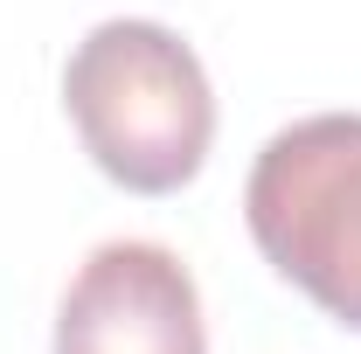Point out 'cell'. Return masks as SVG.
Here are the masks:
<instances>
[{
  "mask_svg": "<svg viewBox=\"0 0 361 354\" xmlns=\"http://www.w3.org/2000/svg\"><path fill=\"white\" fill-rule=\"evenodd\" d=\"M70 126L97 174L126 195H174L216 139V90L202 56L160 21H97L63 70Z\"/></svg>",
  "mask_w": 361,
  "mask_h": 354,
  "instance_id": "1",
  "label": "cell"
},
{
  "mask_svg": "<svg viewBox=\"0 0 361 354\" xmlns=\"http://www.w3.org/2000/svg\"><path fill=\"white\" fill-rule=\"evenodd\" d=\"M243 222L285 285L361 334V111L271 133L243 188Z\"/></svg>",
  "mask_w": 361,
  "mask_h": 354,
  "instance_id": "2",
  "label": "cell"
},
{
  "mask_svg": "<svg viewBox=\"0 0 361 354\" xmlns=\"http://www.w3.org/2000/svg\"><path fill=\"white\" fill-rule=\"evenodd\" d=\"M56 354H209L188 264L167 243H97L63 292Z\"/></svg>",
  "mask_w": 361,
  "mask_h": 354,
  "instance_id": "3",
  "label": "cell"
}]
</instances>
